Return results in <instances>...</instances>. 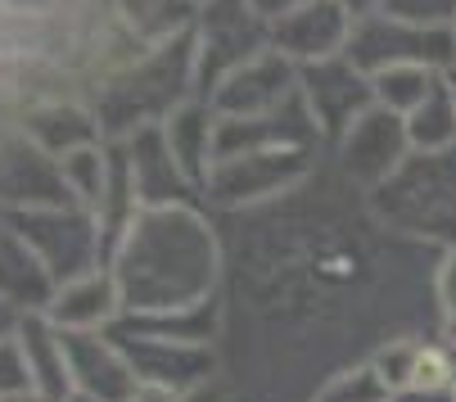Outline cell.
Returning <instances> with one entry per match:
<instances>
[{
  "mask_svg": "<svg viewBox=\"0 0 456 402\" xmlns=\"http://www.w3.org/2000/svg\"><path fill=\"white\" fill-rule=\"evenodd\" d=\"M217 226L222 380L244 402H312L335 371L438 325L434 308L388 299H434L425 244L384 231L335 168H316L263 209L222 213Z\"/></svg>",
  "mask_w": 456,
  "mask_h": 402,
  "instance_id": "1",
  "label": "cell"
},
{
  "mask_svg": "<svg viewBox=\"0 0 456 402\" xmlns=\"http://www.w3.org/2000/svg\"><path fill=\"white\" fill-rule=\"evenodd\" d=\"M109 272L122 290L126 316H159L200 308L222 294L226 244L204 204L141 209L109 253Z\"/></svg>",
  "mask_w": 456,
  "mask_h": 402,
  "instance_id": "2",
  "label": "cell"
},
{
  "mask_svg": "<svg viewBox=\"0 0 456 402\" xmlns=\"http://www.w3.org/2000/svg\"><path fill=\"white\" fill-rule=\"evenodd\" d=\"M190 100H200V91H194V28L163 45H150L122 73H113L95 91L91 109L104 127V141H126L145 127L167 122Z\"/></svg>",
  "mask_w": 456,
  "mask_h": 402,
  "instance_id": "3",
  "label": "cell"
},
{
  "mask_svg": "<svg viewBox=\"0 0 456 402\" xmlns=\"http://www.w3.org/2000/svg\"><path fill=\"white\" fill-rule=\"evenodd\" d=\"M366 209L384 231L411 244H425L434 253L456 249V150H411V159L394 176L366 194Z\"/></svg>",
  "mask_w": 456,
  "mask_h": 402,
  "instance_id": "4",
  "label": "cell"
},
{
  "mask_svg": "<svg viewBox=\"0 0 456 402\" xmlns=\"http://www.w3.org/2000/svg\"><path fill=\"white\" fill-rule=\"evenodd\" d=\"M321 168V150H253L217 159L204 185L208 213H248L272 199H285Z\"/></svg>",
  "mask_w": 456,
  "mask_h": 402,
  "instance_id": "5",
  "label": "cell"
},
{
  "mask_svg": "<svg viewBox=\"0 0 456 402\" xmlns=\"http://www.w3.org/2000/svg\"><path fill=\"white\" fill-rule=\"evenodd\" d=\"M10 226L28 240V249L45 262V272L54 276V285H69L95 267H109V244H104V226L95 213L77 209V204H54V209H28V213H10Z\"/></svg>",
  "mask_w": 456,
  "mask_h": 402,
  "instance_id": "6",
  "label": "cell"
},
{
  "mask_svg": "<svg viewBox=\"0 0 456 402\" xmlns=\"http://www.w3.org/2000/svg\"><path fill=\"white\" fill-rule=\"evenodd\" d=\"M272 45V28L244 0H208L194 19V91L208 100L240 63Z\"/></svg>",
  "mask_w": 456,
  "mask_h": 402,
  "instance_id": "7",
  "label": "cell"
},
{
  "mask_svg": "<svg viewBox=\"0 0 456 402\" xmlns=\"http://www.w3.org/2000/svg\"><path fill=\"white\" fill-rule=\"evenodd\" d=\"M344 59L353 69H362L366 78L384 73V69H403V63H420V69H456V37L452 28H425V23H407L394 14H370L353 23L348 50Z\"/></svg>",
  "mask_w": 456,
  "mask_h": 402,
  "instance_id": "8",
  "label": "cell"
},
{
  "mask_svg": "<svg viewBox=\"0 0 456 402\" xmlns=\"http://www.w3.org/2000/svg\"><path fill=\"white\" fill-rule=\"evenodd\" d=\"M109 334L122 344V353H126V362H132L141 384L190 398V393H200V389L222 380V349L217 344H181V340L141 334V330H126V325H113Z\"/></svg>",
  "mask_w": 456,
  "mask_h": 402,
  "instance_id": "9",
  "label": "cell"
},
{
  "mask_svg": "<svg viewBox=\"0 0 456 402\" xmlns=\"http://www.w3.org/2000/svg\"><path fill=\"white\" fill-rule=\"evenodd\" d=\"M411 159V136L407 122L398 113H388L379 104H370L330 150V168L362 194H370L375 185H384L403 163Z\"/></svg>",
  "mask_w": 456,
  "mask_h": 402,
  "instance_id": "10",
  "label": "cell"
},
{
  "mask_svg": "<svg viewBox=\"0 0 456 402\" xmlns=\"http://www.w3.org/2000/svg\"><path fill=\"white\" fill-rule=\"evenodd\" d=\"M298 91H303V104H307L316 131H321L325 154H330L344 131L375 104L370 78L362 69H353L344 54L325 59V63H312V69H298Z\"/></svg>",
  "mask_w": 456,
  "mask_h": 402,
  "instance_id": "11",
  "label": "cell"
},
{
  "mask_svg": "<svg viewBox=\"0 0 456 402\" xmlns=\"http://www.w3.org/2000/svg\"><path fill=\"white\" fill-rule=\"evenodd\" d=\"M298 95V63H289L281 50H263L257 59L240 63V69L208 95L217 118H263L285 109Z\"/></svg>",
  "mask_w": 456,
  "mask_h": 402,
  "instance_id": "12",
  "label": "cell"
},
{
  "mask_svg": "<svg viewBox=\"0 0 456 402\" xmlns=\"http://www.w3.org/2000/svg\"><path fill=\"white\" fill-rule=\"evenodd\" d=\"M126 150V168H132V190L141 209H176V204H204L200 185H194L181 163L172 159V145L163 127H145L136 136L118 141Z\"/></svg>",
  "mask_w": 456,
  "mask_h": 402,
  "instance_id": "13",
  "label": "cell"
},
{
  "mask_svg": "<svg viewBox=\"0 0 456 402\" xmlns=\"http://www.w3.org/2000/svg\"><path fill=\"white\" fill-rule=\"evenodd\" d=\"M348 37H353V14L339 0H312V5L272 23V50H281L298 69L339 59L348 50Z\"/></svg>",
  "mask_w": 456,
  "mask_h": 402,
  "instance_id": "14",
  "label": "cell"
},
{
  "mask_svg": "<svg viewBox=\"0 0 456 402\" xmlns=\"http://www.w3.org/2000/svg\"><path fill=\"white\" fill-rule=\"evenodd\" d=\"M69 371H73V393L95 398V402H126L141 380L126 362L122 344L113 334H69Z\"/></svg>",
  "mask_w": 456,
  "mask_h": 402,
  "instance_id": "15",
  "label": "cell"
},
{
  "mask_svg": "<svg viewBox=\"0 0 456 402\" xmlns=\"http://www.w3.org/2000/svg\"><path fill=\"white\" fill-rule=\"evenodd\" d=\"M19 127L28 131V141H32L41 154H50L54 163H63V159L77 154V150L104 145V127H100L95 109L82 104L77 95L32 104V109L19 118Z\"/></svg>",
  "mask_w": 456,
  "mask_h": 402,
  "instance_id": "16",
  "label": "cell"
},
{
  "mask_svg": "<svg viewBox=\"0 0 456 402\" xmlns=\"http://www.w3.org/2000/svg\"><path fill=\"white\" fill-rule=\"evenodd\" d=\"M45 316L63 334H104V330H113L126 316V308H122V290H118L113 272L109 267H95V272L59 285Z\"/></svg>",
  "mask_w": 456,
  "mask_h": 402,
  "instance_id": "17",
  "label": "cell"
},
{
  "mask_svg": "<svg viewBox=\"0 0 456 402\" xmlns=\"http://www.w3.org/2000/svg\"><path fill=\"white\" fill-rule=\"evenodd\" d=\"M54 276L45 272V262L28 249V240L5 226L0 235V303L14 308L19 316H37V312H50L54 303Z\"/></svg>",
  "mask_w": 456,
  "mask_h": 402,
  "instance_id": "18",
  "label": "cell"
},
{
  "mask_svg": "<svg viewBox=\"0 0 456 402\" xmlns=\"http://www.w3.org/2000/svg\"><path fill=\"white\" fill-rule=\"evenodd\" d=\"M14 340L28 357V375H32V393L41 398H73V371H69V334H63L45 312L37 316H19Z\"/></svg>",
  "mask_w": 456,
  "mask_h": 402,
  "instance_id": "19",
  "label": "cell"
},
{
  "mask_svg": "<svg viewBox=\"0 0 456 402\" xmlns=\"http://www.w3.org/2000/svg\"><path fill=\"white\" fill-rule=\"evenodd\" d=\"M159 127H163V136H167L172 159L181 163V172L200 185V194H204L208 172L217 163V109L208 100H190V104H181Z\"/></svg>",
  "mask_w": 456,
  "mask_h": 402,
  "instance_id": "20",
  "label": "cell"
},
{
  "mask_svg": "<svg viewBox=\"0 0 456 402\" xmlns=\"http://www.w3.org/2000/svg\"><path fill=\"white\" fill-rule=\"evenodd\" d=\"M403 122H407L411 150H420V154L456 150V95H452V86H447V73H443V82L429 91V100H425L411 118H403Z\"/></svg>",
  "mask_w": 456,
  "mask_h": 402,
  "instance_id": "21",
  "label": "cell"
},
{
  "mask_svg": "<svg viewBox=\"0 0 456 402\" xmlns=\"http://www.w3.org/2000/svg\"><path fill=\"white\" fill-rule=\"evenodd\" d=\"M438 82H443L438 69L403 63V69H384V73H375V78H370V95H375L379 109L398 113V118H411V113L429 100V91H434Z\"/></svg>",
  "mask_w": 456,
  "mask_h": 402,
  "instance_id": "22",
  "label": "cell"
},
{
  "mask_svg": "<svg viewBox=\"0 0 456 402\" xmlns=\"http://www.w3.org/2000/svg\"><path fill=\"white\" fill-rule=\"evenodd\" d=\"M312 402H394V389L384 384V375L375 371V362H353L344 371H335L316 389Z\"/></svg>",
  "mask_w": 456,
  "mask_h": 402,
  "instance_id": "23",
  "label": "cell"
},
{
  "mask_svg": "<svg viewBox=\"0 0 456 402\" xmlns=\"http://www.w3.org/2000/svg\"><path fill=\"white\" fill-rule=\"evenodd\" d=\"M32 393V375H28V357L19 349L14 334L0 340V402H19Z\"/></svg>",
  "mask_w": 456,
  "mask_h": 402,
  "instance_id": "24",
  "label": "cell"
},
{
  "mask_svg": "<svg viewBox=\"0 0 456 402\" xmlns=\"http://www.w3.org/2000/svg\"><path fill=\"white\" fill-rule=\"evenodd\" d=\"M384 14L425 23V28H452L456 19V0H384Z\"/></svg>",
  "mask_w": 456,
  "mask_h": 402,
  "instance_id": "25",
  "label": "cell"
},
{
  "mask_svg": "<svg viewBox=\"0 0 456 402\" xmlns=\"http://www.w3.org/2000/svg\"><path fill=\"white\" fill-rule=\"evenodd\" d=\"M429 290H434V308H438V316H443V312H456V249H443V253L434 258Z\"/></svg>",
  "mask_w": 456,
  "mask_h": 402,
  "instance_id": "26",
  "label": "cell"
},
{
  "mask_svg": "<svg viewBox=\"0 0 456 402\" xmlns=\"http://www.w3.org/2000/svg\"><path fill=\"white\" fill-rule=\"evenodd\" d=\"M244 5L257 14V19H263L267 28L272 23H281L285 14H294V10H303V5H312V0H244Z\"/></svg>",
  "mask_w": 456,
  "mask_h": 402,
  "instance_id": "27",
  "label": "cell"
},
{
  "mask_svg": "<svg viewBox=\"0 0 456 402\" xmlns=\"http://www.w3.org/2000/svg\"><path fill=\"white\" fill-rule=\"evenodd\" d=\"M185 402H244V398H240L226 380H217V384H208V389H200V393H190Z\"/></svg>",
  "mask_w": 456,
  "mask_h": 402,
  "instance_id": "28",
  "label": "cell"
},
{
  "mask_svg": "<svg viewBox=\"0 0 456 402\" xmlns=\"http://www.w3.org/2000/svg\"><path fill=\"white\" fill-rule=\"evenodd\" d=\"M434 340H438L443 349H452V353H456V312H443V316H438V325H434Z\"/></svg>",
  "mask_w": 456,
  "mask_h": 402,
  "instance_id": "29",
  "label": "cell"
},
{
  "mask_svg": "<svg viewBox=\"0 0 456 402\" xmlns=\"http://www.w3.org/2000/svg\"><path fill=\"white\" fill-rule=\"evenodd\" d=\"M126 402H185V398H176V393H167V389H154V384H141Z\"/></svg>",
  "mask_w": 456,
  "mask_h": 402,
  "instance_id": "30",
  "label": "cell"
},
{
  "mask_svg": "<svg viewBox=\"0 0 456 402\" xmlns=\"http://www.w3.org/2000/svg\"><path fill=\"white\" fill-rule=\"evenodd\" d=\"M339 5H344V10L353 14V23H357V19H370V14H379V10H384V0H339Z\"/></svg>",
  "mask_w": 456,
  "mask_h": 402,
  "instance_id": "31",
  "label": "cell"
},
{
  "mask_svg": "<svg viewBox=\"0 0 456 402\" xmlns=\"http://www.w3.org/2000/svg\"><path fill=\"white\" fill-rule=\"evenodd\" d=\"M14 330H19V312L0 303V340H5V334H14Z\"/></svg>",
  "mask_w": 456,
  "mask_h": 402,
  "instance_id": "32",
  "label": "cell"
},
{
  "mask_svg": "<svg viewBox=\"0 0 456 402\" xmlns=\"http://www.w3.org/2000/svg\"><path fill=\"white\" fill-rule=\"evenodd\" d=\"M23 402H69V398H41V393H28Z\"/></svg>",
  "mask_w": 456,
  "mask_h": 402,
  "instance_id": "33",
  "label": "cell"
},
{
  "mask_svg": "<svg viewBox=\"0 0 456 402\" xmlns=\"http://www.w3.org/2000/svg\"><path fill=\"white\" fill-rule=\"evenodd\" d=\"M5 226H10V213H5V209H0V235H5Z\"/></svg>",
  "mask_w": 456,
  "mask_h": 402,
  "instance_id": "34",
  "label": "cell"
},
{
  "mask_svg": "<svg viewBox=\"0 0 456 402\" xmlns=\"http://www.w3.org/2000/svg\"><path fill=\"white\" fill-rule=\"evenodd\" d=\"M447 86H452V95H456V69H447Z\"/></svg>",
  "mask_w": 456,
  "mask_h": 402,
  "instance_id": "35",
  "label": "cell"
},
{
  "mask_svg": "<svg viewBox=\"0 0 456 402\" xmlns=\"http://www.w3.org/2000/svg\"><path fill=\"white\" fill-rule=\"evenodd\" d=\"M190 5H194V10H204V5H208V0H190Z\"/></svg>",
  "mask_w": 456,
  "mask_h": 402,
  "instance_id": "36",
  "label": "cell"
},
{
  "mask_svg": "<svg viewBox=\"0 0 456 402\" xmlns=\"http://www.w3.org/2000/svg\"><path fill=\"white\" fill-rule=\"evenodd\" d=\"M69 402H95V398H77V393H73V398H69Z\"/></svg>",
  "mask_w": 456,
  "mask_h": 402,
  "instance_id": "37",
  "label": "cell"
},
{
  "mask_svg": "<svg viewBox=\"0 0 456 402\" xmlns=\"http://www.w3.org/2000/svg\"><path fill=\"white\" fill-rule=\"evenodd\" d=\"M452 37H456V19H452Z\"/></svg>",
  "mask_w": 456,
  "mask_h": 402,
  "instance_id": "38",
  "label": "cell"
},
{
  "mask_svg": "<svg viewBox=\"0 0 456 402\" xmlns=\"http://www.w3.org/2000/svg\"><path fill=\"white\" fill-rule=\"evenodd\" d=\"M19 402H23V398H19Z\"/></svg>",
  "mask_w": 456,
  "mask_h": 402,
  "instance_id": "39",
  "label": "cell"
}]
</instances>
